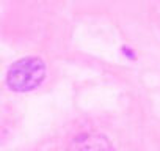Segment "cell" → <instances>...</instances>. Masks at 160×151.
<instances>
[{
    "mask_svg": "<svg viewBox=\"0 0 160 151\" xmlns=\"http://www.w3.org/2000/svg\"><path fill=\"white\" fill-rule=\"evenodd\" d=\"M46 77V65L38 57H25L11 65L7 84L13 91L25 93L35 90Z\"/></svg>",
    "mask_w": 160,
    "mask_h": 151,
    "instance_id": "obj_1",
    "label": "cell"
},
{
    "mask_svg": "<svg viewBox=\"0 0 160 151\" xmlns=\"http://www.w3.org/2000/svg\"><path fill=\"white\" fill-rule=\"evenodd\" d=\"M68 151H115V146L105 135L80 134L72 138Z\"/></svg>",
    "mask_w": 160,
    "mask_h": 151,
    "instance_id": "obj_2",
    "label": "cell"
}]
</instances>
